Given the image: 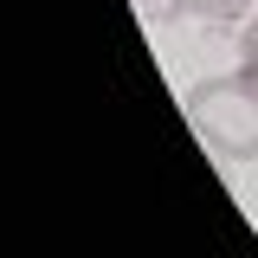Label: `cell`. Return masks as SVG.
I'll return each instance as SVG.
<instances>
[{"mask_svg": "<svg viewBox=\"0 0 258 258\" xmlns=\"http://www.w3.org/2000/svg\"><path fill=\"white\" fill-rule=\"evenodd\" d=\"M239 71L258 84V13H252V26H245V39H239Z\"/></svg>", "mask_w": 258, "mask_h": 258, "instance_id": "cell-3", "label": "cell"}, {"mask_svg": "<svg viewBox=\"0 0 258 258\" xmlns=\"http://www.w3.org/2000/svg\"><path fill=\"white\" fill-rule=\"evenodd\" d=\"M252 0H168V13H181V20H239Z\"/></svg>", "mask_w": 258, "mask_h": 258, "instance_id": "cell-2", "label": "cell"}, {"mask_svg": "<svg viewBox=\"0 0 258 258\" xmlns=\"http://www.w3.org/2000/svg\"><path fill=\"white\" fill-rule=\"evenodd\" d=\"M187 129L226 168L258 161V84L245 71H232V78H194L187 84Z\"/></svg>", "mask_w": 258, "mask_h": 258, "instance_id": "cell-1", "label": "cell"}]
</instances>
